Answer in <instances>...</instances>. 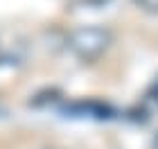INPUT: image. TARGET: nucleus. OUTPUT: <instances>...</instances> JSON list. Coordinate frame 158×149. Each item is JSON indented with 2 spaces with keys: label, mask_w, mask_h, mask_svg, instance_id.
<instances>
[{
  "label": "nucleus",
  "mask_w": 158,
  "mask_h": 149,
  "mask_svg": "<svg viewBox=\"0 0 158 149\" xmlns=\"http://www.w3.org/2000/svg\"><path fill=\"white\" fill-rule=\"evenodd\" d=\"M109 32L97 30V27H81V30L73 32L70 36V48L75 50L84 59H95L106 50L109 45Z\"/></svg>",
  "instance_id": "nucleus-1"
},
{
  "label": "nucleus",
  "mask_w": 158,
  "mask_h": 149,
  "mask_svg": "<svg viewBox=\"0 0 158 149\" xmlns=\"http://www.w3.org/2000/svg\"><path fill=\"white\" fill-rule=\"evenodd\" d=\"M138 5H142L149 11H158V0H135Z\"/></svg>",
  "instance_id": "nucleus-2"
}]
</instances>
